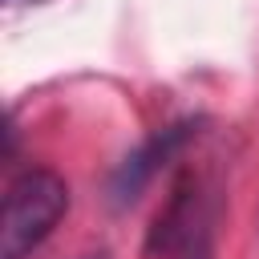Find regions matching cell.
<instances>
[{"mask_svg":"<svg viewBox=\"0 0 259 259\" xmlns=\"http://www.w3.org/2000/svg\"><path fill=\"white\" fill-rule=\"evenodd\" d=\"M69 182L53 166H24L4 186L0 259H32L69 214Z\"/></svg>","mask_w":259,"mask_h":259,"instance_id":"1","label":"cell"},{"mask_svg":"<svg viewBox=\"0 0 259 259\" xmlns=\"http://www.w3.org/2000/svg\"><path fill=\"white\" fill-rule=\"evenodd\" d=\"M214 223H219L214 186L198 174H182L150 223L146 255H154V259H214Z\"/></svg>","mask_w":259,"mask_h":259,"instance_id":"2","label":"cell"},{"mask_svg":"<svg viewBox=\"0 0 259 259\" xmlns=\"http://www.w3.org/2000/svg\"><path fill=\"white\" fill-rule=\"evenodd\" d=\"M198 130H202V117H174V121L158 125L150 138H142V142L113 166V174H109V182H105L109 206H113V210H130V206L150 190V182L198 138Z\"/></svg>","mask_w":259,"mask_h":259,"instance_id":"3","label":"cell"},{"mask_svg":"<svg viewBox=\"0 0 259 259\" xmlns=\"http://www.w3.org/2000/svg\"><path fill=\"white\" fill-rule=\"evenodd\" d=\"M81 259H109V251H89V255H81Z\"/></svg>","mask_w":259,"mask_h":259,"instance_id":"4","label":"cell"},{"mask_svg":"<svg viewBox=\"0 0 259 259\" xmlns=\"http://www.w3.org/2000/svg\"><path fill=\"white\" fill-rule=\"evenodd\" d=\"M12 4H32V0H12Z\"/></svg>","mask_w":259,"mask_h":259,"instance_id":"5","label":"cell"}]
</instances>
